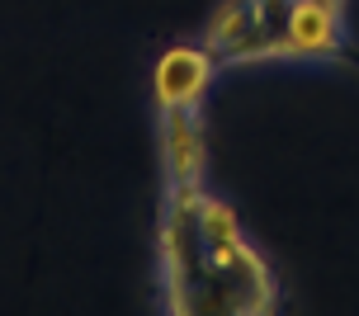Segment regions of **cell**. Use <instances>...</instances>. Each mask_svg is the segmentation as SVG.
<instances>
[{"instance_id":"cell-1","label":"cell","mask_w":359,"mask_h":316,"mask_svg":"<svg viewBox=\"0 0 359 316\" xmlns=\"http://www.w3.org/2000/svg\"><path fill=\"white\" fill-rule=\"evenodd\" d=\"M161 279L175 316H265L279 283L236 212L203 184H170L161 208Z\"/></svg>"},{"instance_id":"cell-2","label":"cell","mask_w":359,"mask_h":316,"mask_svg":"<svg viewBox=\"0 0 359 316\" xmlns=\"http://www.w3.org/2000/svg\"><path fill=\"white\" fill-rule=\"evenodd\" d=\"M217 67H255L288 57V0H222L198 38Z\"/></svg>"},{"instance_id":"cell-3","label":"cell","mask_w":359,"mask_h":316,"mask_svg":"<svg viewBox=\"0 0 359 316\" xmlns=\"http://www.w3.org/2000/svg\"><path fill=\"white\" fill-rule=\"evenodd\" d=\"M288 57L359 71V48L345 34V0H288Z\"/></svg>"},{"instance_id":"cell-4","label":"cell","mask_w":359,"mask_h":316,"mask_svg":"<svg viewBox=\"0 0 359 316\" xmlns=\"http://www.w3.org/2000/svg\"><path fill=\"white\" fill-rule=\"evenodd\" d=\"M213 53L203 43H180L170 53H161L156 62V109H198L203 95L213 85Z\"/></svg>"},{"instance_id":"cell-5","label":"cell","mask_w":359,"mask_h":316,"mask_svg":"<svg viewBox=\"0 0 359 316\" xmlns=\"http://www.w3.org/2000/svg\"><path fill=\"white\" fill-rule=\"evenodd\" d=\"M161 151L170 184L203 179V114L198 109H161Z\"/></svg>"}]
</instances>
